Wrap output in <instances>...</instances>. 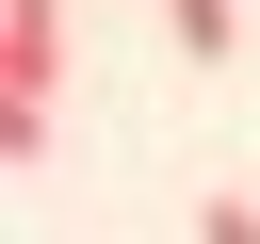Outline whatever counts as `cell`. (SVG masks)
Wrapping results in <instances>:
<instances>
[{
    "label": "cell",
    "instance_id": "cell-2",
    "mask_svg": "<svg viewBox=\"0 0 260 244\" xmlns=\"http://www.w3.org/2000/svg\"><path fill=\"white\" fill-rule=\"evenodd\" d=\"M162 33H179V65H228L244 49V0H162Z\"/></svg>",
    "mask_w": 260,
    "mask_h": 244
},
{
    "label": "cell",
    "instance_id": "cell-1",
    "mask_svg": "<svg viewBox=\"0 0 260 244\" xmlns=\"http://www.w3.org/2000/svg\"><path fill=\"white\" fill-rule=\"evenodd\" d=\"M49 98H65V0H0V163H49Z\"/></svg>",
    "mask_w": 260,
    "mask_h": 244
},
{
    "label": "cell",
    "instance_id": "cell-3",
    "mask_svg": "<svg viewBox=\"0 0 260 244\" xmlns=\"http://www.w3.org/2000/svg\"><path fill=\"white\" fill-rule=\"evenodd\" d=\"M195 244H260V195H211V211H195Z\"/></svg>",
    "mask_w": 260,
    "mask_h": 244
}]
</instances>
